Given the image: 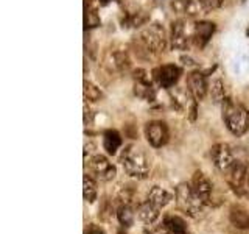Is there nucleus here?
Masks as SVG:
<instances>
[{
    "label": "nucleus",
    "instance_id": "1",
    "mask_svg": "<svg viewBox=\"0 0 249 234\" xmlns=\"http://www.w3.org/2000/svg\"><path fill=\"white\" fill-rule=\"evenodd\" d=\"M168 38L160 23H148L132 41V49L142 59H153L167 50Z\"/></svg>",
    "mask_w": 249,
    "mask_h": 234
},
{
    "label": "nucleus",
    "instance_id": "2",
    "mask_svg": "<svg viewBox=\"0 0 249 234\" xmlns=\"http://www.w3.org/2000/svg\"><path fill=\"white\" fill-rule=\"evenodd\" d=\"M120 164L131 178L145 179L150 174L151 164L146 153L136 144H129L120 153Z\"/></svg>",
    "mask_w": 249,
    "mask_h": 234
},
{
    "label": "nucleus",
    "instance_id": "3",
    "mask_svg": "<svg viewBox=\"0 0 249 234\" xmlns=\"http://www.w3.org/2000/svg\"><path fill=\"white\" fill-rule=\"evenodd\" d=\"M221 117L233 136H243L249 130V111L229 97L221 103Z\"/></svg>",
    "mask_w": 249,
    "mask_h": 234
},
{
    "label": "nucleus",
    "instance_id": "4",
    "mask_svg": "<svg viewBox=\"0 0 249 234\" xmlns=\"http://www.w3.org/2000/svg\"><path fill=\"white\" fill-rule=\"evenodd\" d=\"M176 201L179 209L192 218H201L206 214L207 205L195 194V191L192 189V184L182 183L176 187Z\"/></svg>",
    "mask_w": 249,
    "mask_h": 234
},
{
    "label": "nucleus",
    "instance_id": "5",
    "mask_svg": "<svg viewBox=\"0 0 249 234\" xmlns=\"http://www.w3.org/2000/svg\"><path fill=\"white\" fill-rule=\"evenodd\" d=\"M103 66L111 75L128 74L131 69V59L128 57V52L119 49V47H112V49L106 50L103 57Z\"/></svg>",
    "mask_w": 249,
    "mask_h": 234
},
{
    "label": "nucleus",
    "instance_id": "6",
    "mask_svg": "<svg viewBox=\"0 0 249 234\" xmlns=\"http://www.w3.org/2000/svg\"><path fill=\"white\" fill-rule=\"evenodd\" d=\"M86 166L89 169V174L100 181H112L117 175L115 166L105 155H92L90 158L86 159Z\"/></svg>",
    "mask_w": 249,
    "mask_h": 234
},
{
    "label": "nucleus",
    "instance_id": "7",
    "mask_svg": "<svg viewBox=\"0 0 249 234\" xmlns=\"http://www.w3.org/2000/svg\"><path fill=\"white\" fill-rule=\"evenodd\" d=\"M193 27L190 28L189 23L184 19H178L171 23L170 30V44L173 50H189L192 45Z\"/></svg>",
    "mask_w": 249,
    "mask_h": 234
},
{
    "label": "nucleus",
    "instance_id": "8",
    "mask_svg": "<svg viewBox=\"0 0 249 234\" xmlns=\"http://www.w3.org/2000/svg\"><path fill=\"white\" fill-rule=\"evenodd\" d=\"M228 184L232 187L233 192H237L238 195L248 194V179H249V170L248 166H245L243 162L233 161L232 166L224 172Z\"/></svg>",
    "mask_w": 249,
    "mask_h": 234
},
{
    "label": "nucleus",
    "instance_id": "9",
    "mask_svg": "<svg viewBox=\"0 0 249 234\" xmlns=\"http://www.w3.org/2000/svg\"><path fill=\"white\" fill-rule=\"evenodd\" d=\"M145 137L148 144L154 148L163 147L170 139V131L165 122L162 120H153L145 125Z\"/></svg>",
    "mask_w": 249,
    "mask_h": 234
},
{
    "label": "nucleus",
    "instance_id": "10",
    "mask_svg": "<svg viewBox=\"0 0 249 234\" xmlns=\"http://www.w3.org/2000/svg\"><path fill=\"white\" fill-rule=\"evenodd\" d=\"M182 70L175 64H163L153 70V78L158 86L163 89H171L179 81Z\"/></svg>",
    "mask_w": 249,
    "mask_h": 234
},
{
    "label": "nucleus",
    "instance_id": "11",
    "mask_svg": "<svg viewBox=\"0 0 249 234\" xmlns=\"http://www.w3.org/2000/svg\"><path fill=\"white\" fill-rule=\"evenodd\" d=\"M132 78H134V94L142 100L146 101H154L156 100V88L153 83L148 80L146 70L143 69H136L132 72Z\"/></svg>",
    "mask_w": 249,
    "mask_h": 234
},
{
    "label": "nucleus",
    "instance_id": "12",
    "mask_svg": "<svg viewBox=\"0 0 249 234\" xmlns=\"http://www.w3.org/2000/svg\"><path fill=\"white\" fill-rule=\"evenodd\" d=\"M210 158H212L215 167L218 170H221L223 174L232 166L233 161H235L233 159V153L231 150V147L224 142L215 144L212 148H210Z\"/></svg>",
    "mask_w": 249,
    "mask_h": 234
},
{
    "label": "nucleus",
    "instance_id": "13",
    "mask_svg": "<svg viewBox=\"0 0 249 234\" xmlns=\"http://www.w3.org/2000/svg\"><path fill=\"white\" fill-rule=\"evenodd\" d=\"M187 91L196 101H201L204 98L209 91L206 74L199 72V70H195V72L189 74V77H187Z\"/></svg>",
    "mask_w": 249,
    "mask_h": 234
},
{
    "label": "nucleus",
    "instance_id": "14",
    "mask_svg": "<svg viewBox=\"0 0 249 234\" xmlns=\"http://www.w3.org/2000/svg\"><path fill=\"white\" fill-rule=\"evenodd\" d=\"M215 33V23L209 20H199L193 25V36H192V44L196 49L202 50L210 41V38Z\"/></svg>",
    "mask_w": 249,
    "mask_h": 234
},
{
    "label": "nucleus",
    "instance_id": "15",
    "mask_svg": "<svg viewBox=\"0 0 249 234\" xmlns=\"http://www.w3.org/2000/svg\"><path fill=\"white\" fill-rule=\"evenodd\" d=\"M190 184L195 194H196L206 205H209L210 200H212V183H210V179L202 174L201 170H196L192 176Z\"/></svg>",
    "mask_w": 249,
    "mask_h": 234
},
{
    "label": "nucleus",
    "instance_id": "16",
    "mask_svg": "<svg viewBox=\"0 0 249 234\" xmlns=\"http://www.w3.org/2000/svg\"><path fill=\"white\" fill-rule=\"evenodd\" d=\"M170 8L173 13L185 18H196L201 11H204L199 5V0H171Z\"/></svg>",
    "mask_w": 249,
    "mask_h": 234
},
{
    "label": "nucleus",
    "instance_id": "17",
    "mask_svg": "<svg viewBox=\"0 0 249 234\" xmlns=\"http://www.w3.org/2000/svg\"><path fill=\"white\" fill-rule=\"evenodd\" d=\"M159 211H160V208H158L156 205H153L151 201L146 200L137 206V215L145 225H153L159 220V215H160Z\"/></svg>",
    "mask_w": 249,
    "mask_h": 234
},
{
    "label": "nucleus",
    "instance_id": "18",
    "mask_svg": "<svg viewBox=\"0 0 249 234\" xmlns=\"http://www.w3.org/2000/svg\"><path fill=\"white\" fill-rule=\"evenodd\" d=\"M98 2L95 0H84V27L86 30L95 28L101 23L98 14Z\"/></svg>",
    "mask_w": 249,
    "mask_h": 234
},
{
    "label": "nucleus",
    "instance_id": "19",
    "mask_svg": "<svg viewBox=\"0 0 249 234\" xmlns=\"http://www.w3.org/2000/svg\"><path fill=\"white\" fill-rule=\"evenodd\" d=\"M148 201H151L153 205H156L158 208H165L168 203L173 200V194L168 192L165 187H160V186H153L150 192H148Z\"/></svg>",
    "mask_w": 249,
    "mask_h": 234
},
{
    "label": "nucleus",
    "instance_id": "20",
    "mask_svg": "<svg viewBox=\"0 0 249 234\" xmlns=\"http://www.w3.org/2000/svg\"><path fill=\"white\" fill-rule=\"evenodd\" d=\"M120 147H122V136L119 131L107 130L103 133V148L107 155H115Z\"/></svg>",
    "mask_w": 249,
    "mask_h": 234
},
{
    "label": "nucleus",
    "instance_id": "21",
    "mask_svg": "<svg viewBox=\"0 0 249 234\" xmlns=\"http://www.w3.org/2000/svg\"><path fill=\"white\" fill-rule=\"evenodd\" d=\"M231 223L240 230H248L249 228V213L241 206H232L231 209Z\"/></svg>",
    "mask_w": 249,
    "mask_h": 234
},
{
    "label": "nucleus",
    "instance_id": "22",
    "mask_svg": "<svg viewBox=\"0 0 249 234\" xmlns=\"http://www.w3.org/2000/svg\"><path fill=\"white\" fill-rule=\"evenodd\" d=\"M97 194H98V189H97L95 178H93L90 174H86L84 179H83V197H84V200L88 203H93L97 200Z\"/></svg>",
    "mask_w": 249,
    "mask_h": 234
},
{
    "label": "nucleus",
    "instance_id": "23",
    "mask_svg": "<svg viewBox=\"0 0 249 234\" xmlns=\"http://www.w3.org/2000/svg\"><path fill=\"white\" fill-rule=\"evenodd\" d=\"M163 223L170 230L171 234H189V228L187 223L184 222V218L179 215H167L163 218Z\"/></svg>",
    "mask_w": 249,
    "mask_h": 234
},
{
    "label": "nucleus",
    "instance_id": "24",
    "mask_svg": "<svg viewBox=\"0 0 249 234\" xmlns=\"http://www.w3.org/2000/svg\"><path fill=\"white\" fill-rule=\"evenodd\" d=\"M117 220L120 222L123 228H131V226L134 225L136 213H134V209L131 208V205H122L117 209Z\"/></svg>",
    "mask_w": 249,
    "mask_h": 234
},
{
    "label": "nucleus",
    "instance_id": "25",
    "mask_svg": "<svg viewBox=\"0 0 249 234\" xmlns=\"http://www.w3.org/2000/svg\"><path fill=\"white\" fill-rule=\"evenodd\" d=\"M150 20L148 18V14L145 11H136V13H131V14H126L124 16V19L122 20L123 23V28H128V27H134V28H139L145 25V23Z\"/></svg>",
    "mask_w": 249,
    "mask_h": 234
},
{
    "label": "nucleus",
    "instance_id": "26",
    "mask_svg": "<svg viewBox=\"0 0 249 234\" xmlns=\"http://www.w3.org/2000/svg\"><path fill=\"white\" fill-rule=\"evenodd\" d=\"M83 94H84V100L86 101H92V103L103 100V97H105L103 91H101L98 86H95V84L88 81V80H86L84 84H83Z\"/></svg>",
    "mask_w": 249,
    "mask_h": 234
},
{
    "label": "nucleus",
    "instance_id": "27",
    "mask_svg": "<svg viewBox=\"0 0 249 234\" xmlns=\"http://www.w3.org/2000/svg\"><path fill=\"white\" fill-rule=\"evenodd\" d=\"M210 97H212L213 103H223V101L228 98V96H226V89H224V83L220 80V78H216V80L212 81V84H210Z\"/></svg>",
    "mask_w": 249,
    "mask_h": 234
},
{
    "label": "nucleus",
    "instance_id": "28",
    "mask_svg": "<svg viewBox=\"0 0 249 234\" xmlns=\"http://www.w3.org/2000/svg\"><path fill=\"white\" fill-rule=\"evenodd\" d=\"M143 234H171L170 230L165 226V223H153V225H148L146 228L143 230Z\"/></svg>",
    "mask_w": 249,
    "mask_h": 234
},
{
    "label": "nucleus",
    "instance_id": "29",
    "mask_svg": "<svg viewBox=\"0 0 249 234\" xmlns=\"http://www.w3.org/2000/svg\"><path fill=\"white\" fill-rule=\"evenodd\" d=\"M223 3H224V0H199V5L202 6V10L204 11L218 10Z\"/></svg>",
    "mask_w": 249,
    "mask_h": 234
},
{
    "label": "nucleus",
    "instance_id": "30",
    "mask_svg": "<svg viewBox=\"0 0 249 234\" xmlns=\"http://www.w3.org/2000/svg\"><path fill=\"white\" fill-rule=\"evenodd\" d=\"M92 123H93V113L88 106V103H84V125L86 127H90Z\"/></svg>",
    "mask_w": 249,
    "mask_h": 234
},
{
    "label": "nucleus",
    "instance_id": "31",
    "mask_svg": "<svg viewBox=\"0 0 249 234\" xmlns=\"http://www.w3.org/2000/svg\"><path fill=\"white\" fill-rule=\"evenodd\" d=\"M84 234H106L105 233V230L103 228H100L98 225H93V223H90L88 228L84 230Z\"/></svg>",
    "mask_w": 249,
    "mask_h": 234
},
{
    "label": "nucleus",
    "instance_id": "32",
    "mask_svg": "<svg viewBox=\"0 0 249 234\" xmlns=\"http://www.w3.org/2000/svg\"><path fill=\"white\" fill-rule=\"evenodd\" d=\"M93 152H95V144L88 142V144L84 145V158H86V159H88V156L90 158V155H92ZM93 155H95V153H93Z\"/></svg>",
    "mask_w": 249,
    "mask_h": 234
},
{
    "label": "nucleus",
    "instance_id": "33",
    "mask_svg": "<svg viewBox=\"0 0 249 234\" xmlns=\"http://www.w3.org/2000/svg\"><path fill=\"white\" fill-rule=\"evenodd\" d=\"M181 61H182V64H184V66H196V62L193 61V58L187 57V55H182V57H181Z\"/></svg>",
    "mask_w": 249,
    "mask_h": 234
},
{
    "label": "nucleus",
    "instance_id": "34",
    "mask_svg": "<svg viewBox=\"0 0 249 234\" xmlns=\"http://www.w3.org/2000/svg\"><path fill=\"white\" fill-rule=\"evenodd\" d=\"M97 2L100 3V6H106V5L111 3V2H119V0H97Z\"/></svg>",
    "mask_w": 249,
    "mask_h": 234
},
{
    "label": "nucleus",
    "instance_id": "35",
    "mask_svg": "<svg viewBox=\"0 0 249 234\" xmlns=\"http://www.w3.org/2000/svg\"><path fill=\"white\" fill-rule=\"evenodd\" d=\"M117 234H126V233H124V231H119V233H117Z\"/></svg>",
    "mask_w": 249,
    "mask_h": 234
},
{
    "label": "nucleus",
    "instance_id": "36",
    "mask_svg": "<svg viewBox=\"0 0 249 234\" xmlns=\"http://www.w3.org/2000/svg\"><path fill=\"white\" fill-rule=\"evenodd\" d=\"M246 36L249 38V28H248V31H246Z\"/></svg>",
    "mask_w": 249,
    "mask_h": 234
},
{
    "label": "nucleus",
    "instance_id": "37",
    "mask_svg": "<svg viewBox=\"0 0 249 234\" xmlns=\"http://www.w3.org/2000/svg\"><path fill=\"white\" fill-rule=\"evenodd\" d=\"M153 2H159V0H153Z\"/></svg>",
    "mask_w": 249,
    "mask_h": 234
}]
</instances>
